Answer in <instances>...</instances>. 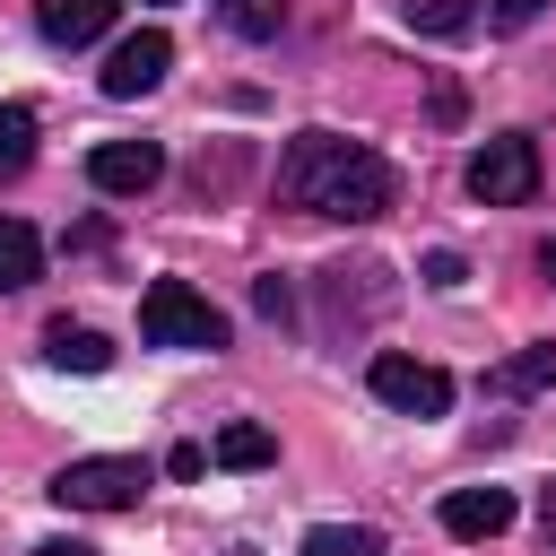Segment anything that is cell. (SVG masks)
<instances>
[{
  "label": "cell",
  "mask_w": 556,
  "mask_h": 556,
  "mask_svg": "<svg viewBox=\"0 0 556 556\" xmlns=\"http://www.w3.org/2000/svg\"><path fill=\"white\" fill-rule=\"evenodd\" d=\"M443 530H452V539H495V530H513V486H452V495H443Z\"/></svg>",
  "instance_id": "cell-8"
},
{
  "label": "cell",
  "mask_w": 556,
  "mask_h": 556,
  "mask_svg": "<svg viewBox=\"0 0 556 556\" xmlns=\"http://www.w3.org/2000/svg\"><path fill=\"white\" fill-rule=\"evenodd\" d=\"M165 469H174V478H200V469H208V452H200V443H174V452H165Z\"/></svg>",
  "instance_id": "cell-21"
},
{
  "label": "cell",
  "mask_w": 556,
  "mask_h": 556,
  "mask_svg": "<svg viewBox=\"0 0 556 556\" xmlns=\"http://www.w3.org/2000/svg\"><path fill=\"white\" fill-rule=\"evenodd\" d=\"M252 304H261L269 321H287V313H295V287H287V278H252Z\"/></svg>",
  "instance_id": "cell-18"
},
{
  "label": "cell",
  "mask_w": 556,
  "mask_h": 556,
  "mask_svg": "<svg viewBox=\"0 0 556 556\" xmlns=\"http://www.w3.org/2000/svg\"><path fill=\"white\" fill-rule=\"evenodd\" d=\"M87 182L113 191V200H139V191L165 182V148H156V139H104V148L87 156Z\"/></svg>",
  "instance_id": "cell-7"
},
{
  "label": "cell",
  "mask_w": 556,
  "mask_h": 556,
  "mask_svg": "<svg viewBox=\"0 0 556 556\" xmlns=\"http://www.w3.org/2000/svg\"><path fill=\"white\" fill-rule=\"evenodd\" d=\"M35 165V113L26 104H0V182H17Z\"/></svg>",
  "instance_id": "cell-15"
},
{
  "label": "cell",
  "mask_w": 556,
  "mask_h": 556,
  "mask_svg": "<svg viewBox=\"0 0 556 556\" xmlns=\"http://www.w3.org/2000/svg\"><path fill=\"white\" fill-rule=\"evenodd\" d=\"M165 70H174L165 26H139V35H122V43H113V61H104V96H113V104H139Z\"/></svg>",
  "instance_id": "cell-6"
},
{
  "label": "cell",
  "mask_w": 556,
  "mask_h": 556,
  "mask_svg": "<svg viewBox=\"0 0 556 556\" xmlns=\"http://www.w3.org/2000/svg\"><path fill=\"white\" fill-rule=\"evenodd\" d=\"M156 486V469L139 460V452H96V460H70L61 478H52V504H70V513H122V504H139Z\"/></svg>",
  "instance_id": "cell-3"
},
{
  "label": "cell",
  "mask_w": 556,
  "mask_h": 556,
  "mask_svg": "<svg viewBox=\"0 0 556 556\" xmlns=\"http://www.w3.org/2000/svg\"><path fill=\"white\" fill-rule=\"evenodd\" d=\"M35 556H96V547H78V539H43Z\"/></svg>",
  "instance_id": "cell-22"
},
{
  "label": "cell",
  "mask_w": 556,
  "mask_h": 556,
  "mask_svg": "<svg viewBox=\"0 0 556 556\" xmlns=\"http://www.w3.org/2000/svg\"><path fill=\"white\" fill-rule=\"evenodd\" d=\"M208 460H217V469H269V460H278V434L252 426V417H235V426L208 443Z\"/></svg>",
  "instance_id": "cell-13"
},
{
  "label": "cell",
  "mask_w": 556,
  "mask_h": 556,
  "mask_svg": "<svg viewBox=\"0 0 556 556\" xmlns=\"http://www.w3.org/2000/svg\"><path fill=\"white\" fill-rule=\"evenodd\" d=\"M113 17H122V0H35V26L52 43H96Z\"/></svg>",
  "instance_id": "cell-9"
},
{
  "label": "cell",
  "mask_w": 556,
  "mask_h": 556,
  "mask_svg": "<svg viewBox=\"0 0 556 556\" xmlns=\"http://www.w3.org/2000/svg\"><path fill=\"white\" fill-rule=\"evenodd\" d=\"M408 26H426V35H469V9H460V0H408Z\"/></svg>",
  "instance_id": "cell-17"
},
{
  "label": "cell",
  "mask_w": 556,
  "mask_h": 556,
  "mask_svg": "<svg viewBox=\"0 0 556 556\" xmlns=\"http://www.w3.org/2000/svg\"><path fill=\"white\" fill-rule=\"evenodd\" d=\"M374 400L400 408V417H443L452 408V374L443 365H417V356H374Z\"/></svg>",
  "instance_id": "cell-5"
},
{
  "label": "cell",
  "mask_w": 556,
  "mask_h": 556,
  "mask_svg": "<svg viewBox=\"0 0 556 556\" xmlns=\"http://www.w3.org/2000/svg\"><path fill=\"white\" fill-rule=\"evenodd\" d=\"M278 200L287 208H313V217H339V226H365L391 208V165L339 130H304L287 139L278 156Z\"/></svg>",
  "instance_id": "cell-1"
},
{
  "label": "cell",
  "mask_w": 556,
  "mask_h": 556,
  "mask_svg": "<svg viewBox=\"0 0 556 556\" xmlns=\"http://www.w3.org/2000/svg\"><path fill=\"white\" fill-rule=\"evenodd\" d=\"M139 339H148V348H226V313H217L200 287L156 278V287L139 295Z\"/></svg>",
  "instance_id": "cell-2"
},
{
  "label": "cell",
  "mask_w": 556,
  "mask_h": 556,
  "mask_svg": "<svg viewBox=\"0 0 556 556\" xmlns=\"http://www.w3.org/2000/svg\"><path fill=\"white\" fill-rule=\"evenodd\" d=\"M460 278H469L460 252H426V287H460Z\"/></svg>",
  "instance_id": "cell-20"
},
{
  "label": "cell",
  "mask_w": 556,
  "mask_h": 556,
  "mask_svg": "<svg viewBox=\"0 0 556 556\" xmlns=\"http://www.w3.org/2000/svg\"><path fill=\"white\" fill-rule=\"evenodd\" d=\"M43 356H52L61 374H104V365H113V339H104V330H78V321H52V330H43Z\"/></svg>",
  "instance_id": "cell-11"
},
{
  "label": "cell",
  "mask_w": 556,
  "mask_h": 556,
  "mask_svg": "<svg viewBox=\"0 0 556 556\" xmlns=\"http://www.w3.org/2000/svg\"><path fill=\"white\" fill-rule=\"evenodd\" d=\"M35 278H43V235L26 217H0V295H17Z\"/></svg>",
  "instance_id": "cell-12"
},
{
  "label": "cell",
  "mask_w": 556,
  "mask_h": 556,
  "mask_svg": "<svg viewBox=\"0 0 556 556\" xmlns=\"http://www.w3.org/2000/svg\"><path fill=\"white\" fill-rule=\"evenodd\" d=\"M539 269H547V278H556V243H547V252H539Z\"/></svg>",
  "instance_id": "cell-24"
},
{
  "label": "cell",
  "mask_w": 556,
  "mask_h": 556,
  "mask_svg": "<svg viewBox=\"0 0 556 556\" xmlns=\"http://www.w3.org/2000/svg\"><path fill=\"white\" fill-rule=\"evenodd\" d=\"M217 17H226L235 35H252V43H269V35L287 26V0H217Z\"/></svg>",
  "instance_id": "cell-16"
},
{
  "label": "cell",
  "mask_w": 556,
  "mask_h": 556,
  "mask_svg": "<svg viewBox=\"0 0 556 556\" xmlns=\"http://www.w3.org/2000/svg\"><path fill=\"white\" fill-rule=\"evenodd\" d=\"M530 191H539V148H530V130H495V139L469 156V200L521 208Z\"/></svg>",
  "instance_id": "cell-4"
},
{
  "label": "cell",
  "mask_w": 556,
  "mask_h": 556,
  "mask_svg": "<svg viewBox=\"0 0 556 556\" xmlns=\"http://www.w3.org/2000/svg\"><path fill=\"white\" fill-rule=\"evenodd\" d=\"M539 513H547V547H556V486H547V504H539Z\"/></svg>",
  "instance_id": "cell-23"
},
{
  "label": "cell",
  "mask_w": 556,
  "mask_h": 556,
  "mask_svg": "<svg viewBox=\"0 0 556 556\" xmlns=\"http://www.w3.org/2000/svg\"><path fill=\"white\" fill-rule=\"evenodd\" d=\"M304 556H382V530H365V521H313Z\"/></svg>",
  "instance_id": "cell-14"
},
{
  "label": "cell",
  "mask_w": 556,
  "mask_h": 556,
  "mask_svg": "<svg viewBox=\"0 0 556 556\" xmlns=\"http://www.w3.org/2000/svg\"><path fill=\"white\" fill-rule=\"evenodd\" d=\"M486 391H495V400H530V391H556V339H539V348L504 356V365L486 374Z\"/></svg>",
  "instance_id": "cell-10"
},
{
  "label": "cell",
  "mask_w": 556,
  "mask_h": 556,
  "mask_svg": "<svg viewBox=\"0 0 556 556\" xmlns=\"http://www.w3.org/2000/svg\"><path fill=\"white\" fill-rule=\"evenodd\" d=\"M539 9H547V0H495V9H486V26H495V35H521Z\"/></svg>",
  "instance_id": "cell-19"
}]
</instances>
